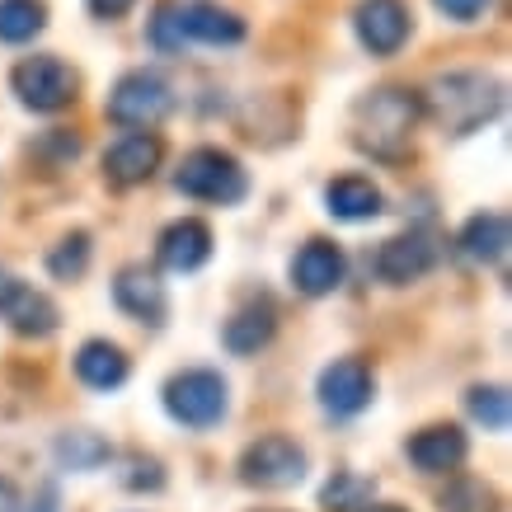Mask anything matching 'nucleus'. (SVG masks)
<instances>
[{"label": "nucleus", "mask_w": 512, "mask_h": 512, "mask_svg": "<svg viewBox=\"0 0 512 512\" xmlns=\"http://www.w3.org/2000/svg\"><path fill=\"white\" fill-rule=\"evenodd\" d=\"M226 381L207 367H188V372L165 381V409L174 423L184 428H217L226 419Z\"/></svg>", "instance_id": "3"}, {"label": "nucleus", "mask_w": 512, "mask_h": 512, "mask_svg": "<svg viewBox=\"0 0 512 512\" xmlns=\"http://www.w3.org/2000/svg\"><path fill=\"white\" fill-rule=\"evenodd\" d=\"M508 217L503 212H480V217L466 221V231H461V249H466L470 259H480V264H494L508 254Z\"/></svg>", "instance_id": "20"}, {"label": "nucleus", "mask_w": 512, "mask_h": 512, "mask_svg": "<svg viewBox=\"0 0 512 512\" xmlns=\"http://www.w3.org/2000/svg\"><path fill=\"white\" fill-rule=\"evenodd\" d=\"M151 43H156L160 52H179V47L188 43L184 24H179V0H165L156 10V19H151Z\"/></svg>", "instance_id": "27"}, {"label": "nucleus", "mask_w": 512, "mask_h": 512, "mask_svg": "<svg viewBox=\"0 0 512 512\" xmlns=\"http://www.w3.org/2000/svg\"><path fill=\"white\" fill-rule=\"evenodd\" d=\"M76 71L62 62V57H24V62L10 71V90L19 94V104L33 113H57L66 104H76Z\"/></svg>", "instance_id": "5"}, {"label": "nucleus", "mask_w": 512, "mask_h": 512, "mask_svg": "<svg viewBox=\"0 0 512 512\" xmlns=\"http://www.w3.org/2000/svg\"><path fill=\"white\" fill-rule=\"evenodd\" d=\"M428 109H433V118L447 127L451 137H470V132H480L503 109V90L494 80H484L480 71H451V76H442L433 85Z\"/></svg>", "instance_id": "1"}, {"label": "nucleus", "mask_w": 512, "mask_h": 512, "mask_svg": "<svg viewBox=\"0 0 512 512\" xmlns=\"http://www.w3.org/2000/svg\"><path fill=\"white\" fill-rule=\"evenodd\" d=\"M76 376L90 390H118L127 381V357L118 343L109 339H90L76 353Z\"/></svg>", "instance_id": "18"}, {"label": "nucleus", "mask_w": 512, "mask_h": 512, "mask_svg": "<svg viewBox=\"0 0 512 512\" xmlns=\"http://www.w3.org/2000/svg\"><path fill=\"white\" fill-rule=\"evenodd\" d=\"M113 301H118V311L141 320V325H160L165 320V282L156 273H146V268H123L118 282H113Z\"/></svg>", "instance_id": "14"}, {"label": "nucleus", "mask_w": 512, "mask_h": 512, "mask_svg": "<svg viewBox=\"0 0 512 512\" xmlns=\"http://www.w3.org/2000/svg\"><path fill=\"white\" fill-rule=\"evenodd\" d=\"M273 329H278L273 311H259V306H249V311H240L235 320H226L221 339H226V348H231L235 357H249V353H259V348L273 339Z\"/></svg>", "instance_id": "21"}, {"label": "nucleus", "mask_w": 512, "mask_h": 512, "mask_svg": "<svg viewBox=\"0 0 512 512\" xmlns=\"http://www.w3.org/2000/svg\"><path fill=\"white\" fill-rule=\"evenodd\" d=\"M174 188L193 202H217V207H235L249 193V179L240 170V160L217 146H198L179 160L174 170Z\"/></svg>", "instance_id": "2"}, {"label": "nucleus", "mask_w": 512, "mask_h": 512, "mask_svg": "<svg viewBox=\"0 0 512 512\" xmlns=\"http://www.w3.org/2000/svg\"><path fill=\"white\" fill-rule=\"evenodd\" d=\"M0 512H19V489L10 480H0Z\"/></svg>", "instance_id": "30"}, {"label": "nucleus", "mask_w": 512, "mask_h": 512, "mask_svg": "<svg viewBox=\"0 0 512 512\" xmlns=\"http://www.w3.org/2000/svg\"><path fill=\"white\" fill-rule=\"evenodd\" d=\"M47 29V5L43 0H0V43H29Z\"/></svg>", "instance_id": "22"}, {"label": "nucleus", "mask_w": 512, "mask_h": 512, "mask_svg": "<svg viewBox=\"0 0 512 512\" xmlns=\"http://www.w3.org/2000/svg\"><path fill=\"white\" fill-rule=\"evenodd\" d=\"M362 132L357 141L372 146L376 156H400L409 132H414V118H419V99L409 90H376L372 99H362Z\"/></svg>", "instance_id": "4"}, {"label": "nucleus", "mask_w": 512, "mask_h": 512, "mask_svg": "<svg viewBox=\"0 0 512 512\" xmlns=\"http://www.w3.org/2000/svg\"><path fill=\"white\" fill-rule=\"evenodd\" d=\"M320 404L334 419H353L372 404V372L362 357H339L320 372Z\"/></svg>", "instance_id": "9"}, {"label": "nucleus", "mask_w": 512, "mask_h": 512, "mask_svg": "<svg viewBox=\"0 0 512 512\" xmlns=\"http://www.w3.org/2000/svg\"><path fill=\"white\" fill-rule=\"evenodd\" d=\"M85 5H90L94 19H123L127 10L137 5V0H85Z\"/></svg>", "instance_id": "29"}, {"label": "nucleus", "mask_w": 512, "mask_h": 512, "mask_svg": "<svg viewBox=\"0 0 512 512\" xmlns=\"http://www.w3.org/2000/svg\"><path fill=\"white\" fill-rule=\"evenodd\" d=\"M353 29L372 57H395L404 38H409V29H414V19H409L404 0H357Z\"/></svg>", "instance_id": "8"}, {"label": "nucleus", "mask_w": 512, "mask_h": 512, "mask_svg": "<svg viewBox=\"0 0 512 512\" xmlns=\"http://www.w3.org/2000/svg\"><path fill=\"white\" fill-rule=\"evenodd\" d=\"M404 451H409V461H414L419 470H428V475H447V470H456L470 456V442L456 423H433V428H423V433L409 437V447Z\"/></svg>", "instance_id": "11"}, {"label": "nucleus", "mask_w": 512, "mask_h": 512, "mask_svg": "<svg viewBox=\"0 0 512 512\" xmlns=\"http://www.w3.org/2000/svg\"><path fill=\"white\" fill-rule=\"evenodd\" d=\"M437 264V249L428 235L409 231V235H395V240H386L381 245V254H376V273L386 282H395V287H404V282H419L428 268Z\"/></svg>", "instance_id": "12"}, {"label": "nucleus", "mask_w": 512, "mask_h": 512, "mask_svg": "<svg viewBox=\"0 0 512 512\" xmlns=\"http://www.w3.org/2000/svg\"><path fill=\"white\" fill-rule=\"evenodd\" d=\"M85 268H90V235L76 231V235H66L62 245L47 254V273L57 282H76L85 278Z\"/></svg>", "instance_id": "24"}, {"label": "nucleus", "mask_w": 512, "mask_h": 512, "mask_svg": "<svg viewBox=\"0 0 512 512\" xmlns=\"http://www.w3.org/2000/svg\"><path fill=\"white\" fill-rule=\"evenodd\" d=\"M109 456H113V447L99 433H66L57 442V461L66 470H99Z\"/></svg>", "instance_id": "23"}, {"label": "nucleus", "mask_w": 512, "mask_h": 512, "mask_svg": "<svg viewBox=\"0 0 512 512\" xmlns=\"http://www.w3.org/2000/svg\"><path fill=\"white\" fill-rule=\"evenodd\" d=\"M179 24H184V38L193 43H212V47H235L245 38V19L221 10L212 0H188L179 5Z\"/></svg>", "instance_id": "15"}, {"label": "nucleus", "mask_w": 512, "mask_h": 512, "mask_svg": "<svg viewBox=\"0 0 512 512\" xmlns=\"http://www.w3.org/2000/svg\"><path fill=\"white\" fill-rule=\"evenodd\" d=\"M466 404H470V419L484 423L489 433H503V428H508V390L503 386H475Z\"/></svg>", "instance_id": "25"}, {"label": "nucleus", "mask_w": 512, "mask_h": 512, "mask_svg": "<svg viewBox=\"0 0 512 512\" xmlns=\"http://www.w3.org/2000/svg\"><path fill=\"white\" fill-rule=\"evenodd\" d=\"M170 109H174V90L156 71H127L109 94V118L118 127H132V132L156 127L160 118H170Z\"/></svg>", "instance_id": "6"}, {"label": "nucleus", "mask_w": 512, "mask_h": 512, "mask_svg": "<svg viewBox=\"0 0 512 512\" xmlns=\"http://www.w3.org/2000/svg\"><path fill=\"white\" fill-rule=\"evenodd\" d=\"M207 259H212V231H207V221L184 217V221H174V226H165V235H160V264L170 268V273H198Z\"/></svg>", "instance_id": "13"}, {"label": "nucleus", "mask_w": 512, "mask_h": 512, "mask_svg": "<svg viewBox=\"0 0 512 512\" xmlns=\"http://www.w3.org/2000/svg\"><path fill=\"white\" fill-rule=\"evenodd\" d=\"M367 494H372L367 480H357V475H334V480L325 484V508L329 512H353V508H362Z\"/></svg>", "instance_id": "26"}, {"label": "nucleus", "mask_w": 512, "mask_h": 512, "mask_svg": "<svg viewBox=\"0 0 512 512\" xmlns=\"http://www.w3.org/2000/svg\"><path fill=\"white\" fill-rule=\"evenodd\" d=\"M325 207L329 217L339 221H372L381 217V188L372 179H357V174H343L325 188Z\"/></svg>", "instance_id": "17"}, {"label": "nucleus", "mask_w": 512, "mask_h": 512, "mask_svg": "<svg viewBox=\"0 0 512 512\" xmlns=\"http://www.w3.org/2000/svg\"><path fill=\"white\" fill-rule=\"evenodd\" d=\"M362 512H404V508H390V503H372V508H362Z\"/></svg>", "instance_id": "32"}, {"label": "nucleus", "mask_w": 512, "mask_h": 512, "mask_svg": "<svg viewBox=\"0 0 512 512\" xmlns=\"http://www.w3.org/2000/svg\"><path fill=\"white\" fill-rule=\"evenodd\" d=\"M292 282H296V292H306V296H329L343 282L339 245H329V240L301 245V254L292 259Z\"/></svg>", "instance_id": "16"}, {"label": "nucleus", "mask_w": 512, "mask_h": 512, "mask_svg": "<svg viewBox=\"0 0 512 512\" xmlns=\"http://www.w3.org/2000/svg\"><path fill=\"white\" fill-rule=\"evenodd\" d=\"M240 480L254 489H292L306 480V451L296 447L292 437L268 433L259 442H249L240 456Z\"/></svg>", "instance_id": "7"}, {"label": "nucleus", "mask_w": 512, "mask_h": 512, "mask_svg": "<svg viewBox=\"0 0 512 512\" xmlns=\"http://www.w3.org/2000/svg\"><path fill=\"white\" fill-rule=\"evenodd\" d=\"M0 315H5L19 334H52V329H57V306H52L43 292H33L29 282H15V292L0 306Z\"/></svg>", "instance_id": "19"}, {"label": "nucleus", "mask_w": 512, "mask_h": 512, "mask_svg": "<svg viewBox=\"0 0 512 512\" xmlns=\"http://www.w3.org/2000/svg\"><path fill=\"white\" fill-rule=\"evenodd\" d=\"M10 292H15V278H10V273H5V268H0V306H5V301H10Z\"/></svg>", "instance_id": "31"}, {"label": "nucleus", "mask_w": 512, "mask_h": 512, "mask_svg": "<svg viewBox=\"0 0 512 512\" xmlns=\"http://www.w3.org/2000/svg\"><path fill=\"white\" fill-rule=\"evenodd\" d=\"M160 156H165V146H160L156 132H127V137H118L104 151V174H109L113 184H146L151 174H156Z\"/></svg>", "instance_id": "10"}, {"label": "nucleus", "mask_w": 512, "mask_h": 512, "mask_svg": "<svg viewBox=\"0 0 512 512\" xmlns=\"http://www.w3.org/2000/svg\"><path fill=\"white\" fill-rule=\"evenodd\" d=\"M433 5L447 19H456V24H475V19H480L484 10L494 5V0H433Z\"/></svg>", "instance_id": "28"}]
</instances>
